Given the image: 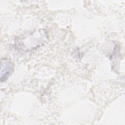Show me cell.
<instances>
[{"label":"cell","mask_w":125,"mask_h":125,"mask_svg":"<svg viewBox=\"0 0 125 125\" xmlns=\"http://www.w3.org/2000/svg\"><path fill=\"white\" fill-rule=\"evenodd\" d=\"M13 68L12 62L8 59H2L1 61L0 79L1 82L5 81L12 73Z\"/></svg>","instance_id":"6da1fadb"}]
</instances>
